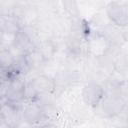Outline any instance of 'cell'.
I'll return each mask as SVG.
<instances>
[{"mask_svg": "<svg viewBox=\"0 0 128 128\" xmlns=\"http://www.w3.org/2000/svg\"><path fill=\"white\" fill-rule=\"evenodd\" d=\"M107 14L109 18L117 25L126 26L128 20L126 2L122 3L119 1L110 2L107 6Z\"/></svg>", "mask_w": 128, "mask_h": 128, "instance_id": "2", "label": "cell"}, {"mask_svg": "<svg viewBox=\"0 0 128 128\" xmlns=\"http://www.w3.org/2000/svg\"><path fill=\"white\" fill-rule=\"evenodd\" d=\"M39 128H54V127L51 126V125H44V126H41V127H39Z\"/></svg>", "mask_w": 128, "mask_h": 128, "instance_id": "9", "label": "cell"}, {"mask_svg": "<svg viewBox=\"0 0 128 128\" xmlns=\"http://www.w3.org/2000/svg\"><path fill=\"white\" fill-rule=\"evenodd\" d=\"M23 128H24V127H23ZM25 128H31V127H29V126H28V127H25Z\"/></svg>", "mask_w": 128, "mask_h": 128, "instance_id": "10", "label": "cell"}, {"mask_svg": "<svg viewBox=\"0 0 128 128\" xmlns=\"http://www.w3.org/2000/svg\"><path fill=\"white\" fill-rule=\"evenodd\" d=\"M14 64H15V59L8 49H4L0 51V68L12 70Z\"/></svg>", "mask_w": 128, "mask_h": 128, "instance_id": "7", "label": "cell"}, {"mask_svg": "<svg viewBox=\"0 0 128 128\" xmlns=\"http://www.w3.org/2000/svg\"><path fill=\"white\" fill-rule=\"evenodd\" d=\"M0 109H1V104H0Z\"/></svg>", "mask_w": 128, "mask_h": 128, "instance_id": "11", "label": "cell"}, {"mask_svg": "<svg viewBox=\"0 0 128 128\" xmlns=\"http://www.w3.org/2000/svg\"><path fill=\"white\" fill-rule=\"evenodd\" d=\"M104 96V90L103 88L94 82H90L84 86L82 97L85 103H87L90 106L97 107L99 102Z\"/></svg>", "mask_w": 128, "mask_h": 128, "instance_id": "3", "label": "cell"}, {"mask_svg": "<svg viewBox=\"0 0 128 128\" xmlns=\"http://www.w3.org/2000/svg\"><path fill=\"white\" fill-rule=\"evenodd\" d=\"M0 128H12V127H10V126H9L7 123H4V124H3V125H2Z\"/></svg>", "mask_w": 128, "mask_h": 128, "instance_id": "8", "label": "cell"}, {"mask_svg": "<svg viewBox=\"0 0 128 128\" xmlns=\"http://www.w3.org/2000/svg\"><path fill=\"white\" fill-rule=\"evenodd\" d=\"M44 115H45V112L42 106H40V104L34 101L26 105V107L22 111L23 120L27 124H35L40 122L43 119Z\"/></svg>", "mask_w": 128, "mask_h": 128, "instance_id": "4", "label": "cell"}, {"mask_svg": "<svg viewBox=\"0 0 128 128\" xmlns=\"http://www.w3.org/2000/svg\"><path fill=\"white\" fill-rule=\"evenodd\" d=\"M121 100L116 97L112 96H106L101 99L99 104L97 106H100L102 108V111L104 112V115H113L117 113V111L121 110Z\"/></svg>", "mask_w": 128, "mask_h": 128, "instance_id": "6", "label": "cell"}, {"mask_svg": "<svg viewBox=\"0 0 128 128\" xmlns=\"http://www.w3.org/2000/svg\"><path fill=\"white\" fill-rule=\"evenodd\" d=\"M25 83L20 74H14L11 77L6 93V103H19L25 98Z\"/></svg>", "mask_w": 128, "mask_h": 128, "instance_id": "1", "label": "cell"}, {"mask_svg": "<svg viewBox=\"0 0 128 128\" xmlns=\"http://www.w3.org/2000/svg\"><path fill=\"white\" fill-rule=\"evenodd\" d=\"M29 82L37 95L50 93L54 89V82L46 76H38Z\"/></svg>", "mask_w": 128, "mask_h": 128, "instance_id": "5", "label": "cell"}]
</instances>
